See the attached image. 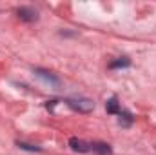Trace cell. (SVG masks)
<instances>
[{"label":"cell","mask_w":156,"mask_h":155,"mask_svg":"<svg viewBox=\"0 0 156 155\" xmlns=\"http://www.w3.org/2000/svg\"><path fill=\"white\" fill-rule=\"evenodd\" d=\"M66 104H67L71 110L78 112V113H89V112H93V108H94V102H93L91 99H85V97L67 99V100H66Z\"/></svg>","instance_id":"obj_1"},{"label":"cell","mask_w":156,"mask_h":155,"mask_svg":"<svg viewBox=\"0 0 156 155\" xmlns=\"http://www.w3.org/2000/svg\"><path fill=\"white\" fill-rule=\"evenodd\" d=\"M69 146L73 152H78V153H87V152H93V142H87V141H82V139H69Z\"/></svg>","instance_id":"obj_2"},{"label":"cell","mask_w":156,"mask_h":155,"mask_svg":"<svg viewBox=\"0 0 156 155\" xmlns=\"http://www.w3.org/2000/svg\"><path fill=\"white\" fill-rule=\"evenodd\" d=\"M16 13H18V18L24 20V22H35V20H38V13L33 7H20Z\"/></svg>","instance_id":"obj_3"},{"label":"cell","mask_w":156,"mask_h":155,"mask_svg":"<svg viewBox=\"0 0 156 155\" xmlns=\"http://www.w3.org/2000/svg\"><path fill=\"white\" fill-rule=\"evenodd\" d=\"M105 110H107V113H113V115H120V104H118V99L116 97H111L107 102H105Z\"/></svg>","instance_id":"obj_4"},{"label":"cell","mask_w":156,"mask_h":155,"mask_svg":"<svg viewBox=\"0 0 156 155\" xmlns=\"http://www.w3.org/2000/svg\"><path fill=\"white\" fill-rule=\"evenodd\" d=\"M129 66H131V60H129L127 57H120V59L113 60V62L109 64L111 70H116V68H129Z\"/></svg>","instance_id":"obj_5"},{"label":"cell","mask_w":156,"mask_h":155,"mask_svg":"<svg viewBox=\"0 0 156 155\" xmlns=\"http://www.w3.org/2000/svg\"><path fill=\"white\" fill-rule=\"evenodd\" d=\"M35 73H37L40 78H44L45 82H51V84H58V82H60L58 78L55 77V75H51L49 71H44V70H35Z\"/></svg>","instance_id":"obj_6"},{"label":"cell","mask_w":156,"mask_h":155,"mask_svg":"<svg viewBox=\"0 0 156 155\" xmlns=\"http://www.w3.org/2000/svg\"><path fill=\"white\" fill-rule=\"evenodd\" d=\"M133 122V115L129 112H120V124L122 126H131Z\"/></svg>","instance_id":"obj_7"},{"label":"cell","mask_w":156,"mask_h":155,"mask_svg":"<svg viewBox=\"0 0 156 155\" xmlns=\"http://www.w3.org/2000/svg\"><path fill=\"white\" fill-rule=\"evenodd\" d=\"M18 146H20L22 150H29V152H40V148H37V146H31V144H26V142H18Z\"/></svg>","instance_id":"obj_8"}]
</instances>
